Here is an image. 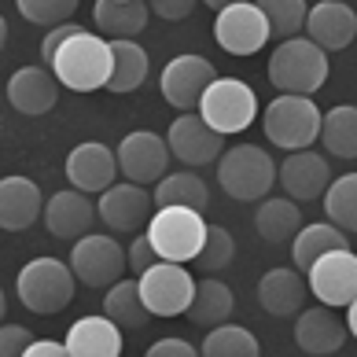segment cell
<instances>
[{"label":"cell","instance_id":"obj_1","mask_svg":"<svg viewBox=\"0 0 357 357\" xmlns=\"http://www.w3.org/2000/svg\"><path fill=\"white\" fill-rule=\"evenodd\" d=\"M52 74L56 82L70 92H96L107 85L111 77V41L103 33H92V30H82L74 33L70 41H63L59 52L52 56Z\"/></svg>","mask_w":357,"mask_h":357},{"label":"cell","instance_id":"obj_2","mask_svg":"<svg viewBox=\"0 0 357 357\" xmlns=\"http://www.w3.org/2000/svg\"><path fill=\"white\" fill-rule=\"evenodd\" d=\"M332 67H328V52L313 45L310 37H287L273 48L269 56V85L280 92H295V96H313L321 92Z\"/></svg>","mask_w":357,"mask_h":357},{"label":"cell","instance_id":"obj_3","mask_svg":"<svg viewBox=\"0 0 357 357\" xmlns=\"http://www.w3.org/2000/svg\"><path fill=\"white\" fill-rule=\"evenodd\" d=\"M74 287H77V276L70 269V261L63 266L59 258H48V255L26 261V266L19 269V276H15L19 302L37 317L63 313L74 302Z\"/></svg>","mask_w":357,"mask_h":357},{"label":"cell","instance_id":"obj_4","mask_svg":"<svg viewBox=\"0 0 357 357\" xmlns=\"http://www.w3.org/2000/svg\"><path fill=\"white\" fill-rule=\"evenodd\" d=\"M218 184L229 199L258 203L276 184V162L258 144H236V148H225L218 158Z\"/></svg>","mask_w":357,"mask_h":357},{"label":"cell","instance_id":"obj_5","mask_svg":"<svg viewBox=\"0 0 357 357\" xmlns=\"http://www.w3.org/2000/svg\"><path fill=\"white\" fill-rule=\"evenodd\" d=\"M206 225L210 221L203 218V210H192V206H155V214L148 218V240H151L158 258L188 266V261H195V255L203 250Z\"/></svg>","mask_w":357,"mask_h":357},{"label":"cell","instance_id":"obj_6","mask_svg":"<svg viewBox=\"0 0 357 357\" xmlns=\"http://www.w3.org/2000/svg\"><path fill=\"white\" fill-rule=\"evenodd\" d=\"M321 107L313 103V96H295V92H280L276 100H269L266 114H261V129L273 148L284 151H302L313 148L321 137Z\"/></svg>","mask_w":357,"mask_h":357},{"label":"cell","instance_id":"obj_7","mask_svg":"<svg viewBox=\"0 0 357 357\" xmlns=\"http://www.w3.org/2000/svg\"><path fill=\"white\" fill-rule=\"evenodd\" d=\"M195 111L203 114V122L210 129H218L221 137H232V133H243V129L255 126L258 92L247 82H240V77H214Z\"/></svg>","mask_w":357,"mask_h":357},{"label":"cell","instance_id":"obj_8","mask_svg":"<svg viewBox=\"0 0 357 357\" xmlns=\"http://www.w3.org/2000/svg\"><path fill=\"white\" fill-rule=\"evenodd\" d=\"M140 298L151 310V317H181L188 313V302L195 295V276L181 266V261L158 258L137 276Z\"/></svg>","mask_w":357,"mask_h":357},{"label":"cell","instance_id":"obj_9","mask_svg":"<svg viewBox=\"0 0 357 357\" xmlns=\"http://www.w3.org/2000/svg\"><path fill=\"white\" fill-rule=\"evenodd\" d=\"M70 269L85 287H111L114 280H122V273L129 269L126 247L114 236L85 232L77 236L70 247Z\"/></svg>","mask_w":357,"mask_h":357},{"label":"cell","instance_id":"obj_10","mask_svg":"<svg viewBox=\"0 0 357 357\" xmlns=\"http://www.w3.org/2000/svg\"><path fill=\"white\" fill-rule=\"evenodd\" d=\"M306 284H310V295L321 306L347 310L357 295V255L350 247L328 250V255H321L306 269Z\"/></svg>","mask_w":357,"mask_h":357},{"label":"cell","instance_id":"obj_11","mask_svg":"<svg viewBox=\"0 0 357 357\" xmlns=\"http://www.w3.org/2000/svg\"><path fill=\"white\" fill-rule=\"evenodd\" d=\"M269 37H273L269 22L255 0H240V4L221 8L214 19V41L229 56H255V52L266 48Z\"/></svg>","mask_w":357,"mask_h":357},{"label":"cell","instance_id":"obj_12","mask_svg":"<svg viewBox=\"0 0 357 357\" xmlns=\"http://www.w3.org/2000/svg\"><path fill=\"white\" fill-rule=\"evenodd\" d=\"M118 155V174H122L126 181H137V184H158L166 177L169 169V144L166 137L151 133V129H133V133H126L122 144L114 148Z\"/></svg>","mask_w":357,"mask_h":357},{"label":"cell","instance_id":"obj_13","mask_svg":"<svg viewBox=\"0 0 357 357\" xmlns=\"http://www.w3.org/2000/svg\"><path fill=\"white\" fill-rule=\"evenodd\" d=\"M166 144H169V155L188 169L218 162L225 151V137L203 122L199 111H177V118L166 129Z\"/></svg>","mask_w":357,"mask_h":357},{"label":"cell","instance_id":"obj_14","mask_svg":"<svg viewBox=\"0 0 357 357\" xmlns=\"http://www.w3.org/2000/svg\"><path fill=\"white\" fill-rule=\"evenodd\" d=\"M218 77L214 63L195 56V52H188V56H174L162 67V77H158V89H162V100L169 103L174 111H195L203 100L206 85Z\"/></svg>","mask_w":357,"mask_h":357},{"label":"cell","instance_id":"obj_15","mask_svg":"<svg viewBox=\"0 0 357 357\" xmlns=\"http://www.w3.org/2000/svg\"><path fill=\"white\" fill-rule=\"evenodd\" d=\"M151 192L137 181H114L107 192H100V203H96V214L100 221L107 225L111 232H137L140 225H148L151 218Z\"/></svg>","mask_w":357,"mask_h":357},{"label":"cell","instance_id":"obj_16","mask_svg":"<svg viewBox=\"0 0 357 357\" xmlns=\"http://www.w3.org/2000/svg\"><path fill=\"white\" fill-rule=\"evenodd\" d=\"M332 166L321 151H287V158L276 166V181L284 184V192L291 195L295 203H310V199H321L332 184Z\"/></svg>","mask_w":357,"mask_h":357},{"label":"cell","instance_id":"obj_17","mask_svg":"<svg viewBox=\"0 0 357 357\" xmlns=\"http://www.w3.org/2000/svg\"><path fill=\"white\" fill-rule=\"evenodd\" d=\"M67 181L70 188H82L89 195H100L107 192L111 184L118 181V155L114 148L100 140H85L67 155Z\"/></svg>","mask_w":357,"mask_h":357},{"label":"cell","instance_id":"obj_18","mask_svg":"<svg viewBox=\"0 0 357 357\" xmlns=\"http://www.w3.org/2000/svg\"><path fill=\"white\" fill-rule=\"evenodd\" d=\"M302 33L324 52H342L357 37V11L347 0H317L306 15V30Z\"/></svg>","mask_w":357,"mask_h":357},{"label":"cell","instance_id":"obj_19","mask_svg":"<svg viewBox=\"0 0 357 357\" xmlns=\"http://www.w3.org/2000/svg\"><path fill=\"white\" fill-rule=\"evenodd\" d=\"M45 229L56 236V240H77V236L92 232V221H96V203L92 195L82 188H63L52 199H45Z\"/></svg>","mask_w":357,"mask_h":357},{"label":"cell","instance_id":"obj_20","mask_svg":"<svg viewBox=\"0 0 357 357\" xmlns=\"http://www.w3.org/2000/svg\"><path fill=\"white\" fill-rule=\"evenodd\" d=\"M45 214V195L33 177L11 174L0 177V229L4 232H26Z\"/></svg>","mask_w":357,"mask_h":357},{"label":"cell","instance_id":"obj_21","mask_svg":"<svg viewBox=\"0 0 357 357\" xmlns=\"http://www.w3.org/2000/svg\"><path fill=\"white\" fill-rule=\"evenodd\" d=\"M59 89L63 85L56 82L52 67H19L8 77V103L19 114L41 118V114H48L52 107H56Z\"/></svg>","mask_w":357,"mask_h":357},{"label":"cell","instance_id":"obj_22","mask_svg":"<svg viewBox=\"0 0 357 357\" xmlns=\"http://www.w3.org/2000/svg\"><path fill=\"white\" fill-rule=\"evenodd\" d=\"M347 321H339L332 306H302L298 310V324H295V342L302 354L324 357V354H339L347 342Z\"/></svg>","mask_w":357,"mask_h":357},{"label":"cell","instance_id":"obj_23","mask_svg":"<svg viewBox=\"0 0 357 357\" xmlns=\"http://www.w3.org/2000/svg\"><path fill=\"white\" fill-rule=\"evenodd\" d=\"M63 342H67V357H118L122 354V328L107 313H89L70 324Z\"/></svg>","mask_w":357,"mask_h":357},{"label":"cell","instance_id":"obj_24","mask_svg":"<svg viewBox=\"0 0 357 357\" xmlns=\"http://www.w3.org/2000/svg\"><path fill=\"white\" fill-rule=\"evenodd\" d=\"M310 298V284L302 269H269L258 280V306L273 317H295Z\"/></svg>","mask_w":357,"mask_h":357},{"label":"cell","instance_id":"obj_25","mask_svg":"<svg viewBox=\"0 0 357 357\" xmlns=\"http://www.w3.org/2000/svg\"><path fill=\"white\" fill-rule=\"evenodd\" d=\"M148 19H151L148 0H96L92 4V22L107 41H118V37H133L137 41Z\"/></svg>","mask_w":357,"mask_h":357},{"label":"cell","instance_id":"obj_26","mask_svg":"<svg viewBox=\"0 0 357 357\" xmlns=\"http://www.w3.org/2000/svg\"><path fill=\"white\" fill-rule=\"evenodd\" d=\"M255 229L269 247L291 243V236L302 229V206L291 195H266V199H258Z\"/></svg>","mask_w":357,"mask_h":357},{"label":"cell","instance_id":"obj_27","mask_svg":"<svg viewBox=\"0 0 357 357\" xmlns=\"http://www.w3.org/2000/svg\"><path fill=\"white\" fill-rule=\"evenodd\" d=\"M151 63H148V52L140 48V41L133 37H118L111 41V77H107V92L114 96H126V92H137L148 77Z\"/></svg>","mask_w":357,"mask_h":357},{"label":"cell","instance_id":"obj_28","mask_svg":"<svg viewBox=\"0 0 357 357\" xmlns=\"http://www.w3.org/2000/svg\"><path fill=\"white\" fill-rule=\"evenodd\" d=\"M335 247H350V232H342L332 221L302 225V229L291 236V258H295V266L302 273H306L321 255H328V250H335Z\"/></svg>","mask_w":357,"mask_h":357},{"label":"cell","instance_id":"obj_29","mask_svg":"<svg viewBox=\"0 0 357 357\" xmlns=\"http://www.w3.org/2000/svg\"><path fill=\"white\" fill-rule=\"evenodd\" d=\"M236 310V298H232V287L218 280L214 273H206V280H195V295L188 302V317L195 324H225Z\"/></svg>","mask_w":357,"mask_h":357},{"label":"cell","instance_id":"obj_30","mask_svg":"<svg viewBox=\"0 0 357 357\" xmlns=\"http://www.w3.org/2000/svg\"><path fill=\"white\" fill-rule=\"evenodd\" d=\"M332 158H357V107L354 103H339V107L321 114V137Z\"/></svg>","mask_w":357,"mask_h":357},{"label":"cell","instance_id":"obj_31","mask_svg":"<svg viewBox=\"0 0 357 357\" xmlns=\"http://www.w3.org/2000/svg\"><path fill=\"white\" fill-rule=\"evenodd\" d=\"M155 206H192V210H206L210 203V188L199 174L192 169H177V174H166L155 184L151 192Z\"/></svg>","mask_w":357,"mask_h":357},{"label":"cell","instance_id":"obj_32","mask_svg":"<svg viewBox=\"0 0 357 357\" xmlns=\"http://www.w3.org/2000/svg\"><path fill=\"white\" fill-rule=\"evenodd\" d=\"M103 313H107L118 328H144L151 321V310L144 306L137 280H126V276L107 287V295H103Z\"/></svg>","mask_w":357,"mask_h":357},{"label":"cell","instance_id":"obj_33","mask_svg":"<svg viewBox=\"0 0 357 357\" xmlns=\"http://www.w3.org/2000/svg\"><path fill=\"white\" fill-rule=\"evenodd\" d=\"M324 214L342 232L357 236V174L332 177V184L324 192Z\"/></svg>","mask_w":357,"mask_h":357},{"label":"cell","instance_id":"obj_34","mask_svg":"<svg viewBox=\"0 0 357 357\" xmlns=\"http://www.w3.org/2000/svg\"><path fill=\"white\" fill-rule=\"evenodd\" d=\"M206 357H255L261 347L255 332H247L240 324H214L199 347Z\"/></svg>","mask_w":357,"mask_h":357},{"label":"cell","instance_id":"obj_35","mask_svg":"<svg viewBox=\"0 0 357 357\" xmlns=\"http://www.w3.org/2000/svg\"><path fill=\"white\" fill-rule=\"evenodd\" d=\"M261 8V15L269 22V33L287 41V37H298L306 30V15H310V4L306 0H255Z\"/></svg>","mask_w":357,"mask_h":357},{"label":"cell","instance_id":"obj_36","mask_svg":"<svg viewBox=\"0 0 357 357\" xmlns=\"http://www.w3.org/2000/svg\"><path fill=\"white\" fill-rule=\"evenodd\" d=\"M236 258V240L225 225H206V240H203V250L195 255V261L206 269V273H221L229 269Z\"/></svg>","mask_w":357,"mask_h":357},{"label":"cell","instance_id":"obj_37","mask_svg":"<svg viewBox=\"0 0 357 357\" xmlns=\"http://www.w3.org/2000/svg\"><path fill=\"white\" fill-rule=\"evenodd\" d=\"M82 0H15L19 15L33 26H59L70 22V15L77 11Z\"/></svg>","mask_w":357,"mask_h":357},{"label":"cell","instance_id":"obj_38","mask_svg":"<svg viewBox=\"0 0 357 357\" xmlns=\"http://www.w3.org/2000/svg\"><path fill=\"white\" fill-rule=\"evenodd\" d=\"M33 335L22 324H0V357H26Z\"/></svg>","mask_w":357,"mask_h":357},{"label":"cell","instance_id":"obj_39","mask_svg":"<svg viewBox=\"0 0 357 357\" xmlns=\"http://www.w3.org/2000/svg\"><path fill=\"white\" fill-rule=\"evenodd\" d=\"M126 261H129V269H133L137 276H140L144 269H148V266H155V261H158L155 247H151V240H148V232L137 236V240L126 247Z\"/></svg>","mask_w":357,"mask_h":357},{"label":"cell","instance_id":"obj_40","mask_svg":"<svg viewBox=\"0 0 357 357\" xmlns=\"http://www.w3.org/2000/svg\"><path fill=\"white\" fill-rule=\"evenodd\" d=\"M195 4L199 0H148V8H151V15L158 19H166V22H181V19H188Z\"/></svg>","mask_w":357,"mask_h":357},{"label":"cell","instance_id":"obj_41","mask_svg":"<svg viewBox=\"0 0 357 357\" xmlns=\"http://www.w3.org/2000/svg\"><path fill=\"white\" fill-rule=\"evenodd\" d=\"M82 30H85V26H77V22H59V26H52L48 37L41 41V59L52 63V56L59 52V45H63V41H70V37H74V33H82Z\"/></svg>","mask_w":357,"mask_h":357},{"label":"cell","instance_id":"obj_42","mask_svg":"<svg viewBox=\"0 0 357 357\" xmlns=\"http://www.w3.org/2000/svg\"><path fill=\"white\" fill-rule=\"evenodd\" d=\"M151 357H195V347L188 339H181V335H169V339H158L148 347Z\"/></svg>","mask_w":357,"mask_h":357},{"label":"cell","instance_id":"obj_43","mask_svg":"<svg viewBox=\"0 0 357 357\" xmlns=\"http://www.w3.org/2000/svg\"><path fill=\"white\" fill-rule=\"evenodd\" d=\"M67 354V342H56V339H33L30 350H26V357H59Z\"/></svg>","mask_w":357,"mask_h":357},{"label":"cell","instance_id":"obj_44","mask_svg":"<svg viewBox=\"0 0 357 357\" xmlns=\"http://www.w3.org/2000/svg\"><path fill=\"white\" fill-rule=\"evenodd\" d=\"M347 332L357 339V295H354V302L347 306Z\"/></svg>","mask_w":357,"mask_h":357},{"label":"cell","instance_id":"obj_45","mask_svg":"<svg viewBox=\"0 0 357 357\" xmlns=\"http://www.w3.org/2000/svg\"><path fill=\"white\" fill-rule=\"evenodd\" d=\"M199 4H206V8L221 11V8H229V4H240V0H199Z\"/></svg>","mask_w":357,"mask_h":357},{"label":"cell","instance_id":"obj_46","mask_svg":"<svg viewBox=\"0 0 357 357\" xmlns=\"http://www.w3.org/2000/svg\"><path fill=\"white\" fill-rule=\"evenodd\" d=\"M4 45H8V22H4V15H0V52H4Z\"/></svg>","mask_w":357,"mask_h":357},{"label":"cell","instance_id":"obj_47","mask_svg":"<svg viewBox=\"0 0 357 357\" xmlns=\"http://www.w3.org/2000/svg\"><path fill=\"white\" fill-rule=\"evenodd\" d=\"M4 317H8V298H4V287H0V324H4Z\"/></svg>","mask_w":357,"mask_h":357}]
</instances>
